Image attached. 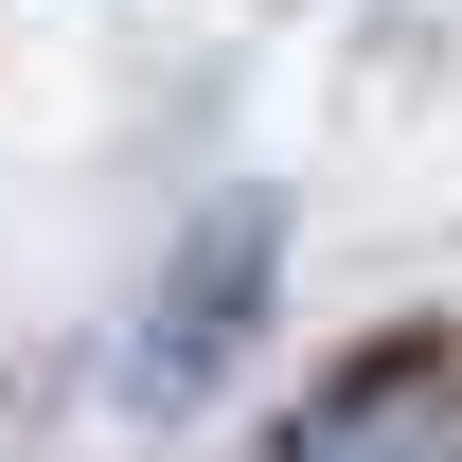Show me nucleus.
Wrapping results in <instances>:
<instances>
[{
    "label": "nucleus",
    "instance_id": "f257e3e1",
    "mask_svg": "<svg viewBox=\"0 0 462 462\" xmlns=\"http://www.w3.org/2000/svg\"><path fill=\"white\" fill-rule=\"evenodd\" d=\"M267 249H285V214L267 196H231V214H196V249L161 267V302H143V392H196L231 338H249V302H267Z\"/></svg>",
    "mask_w": 462,
    "mask_h": 462
},
{
    "label": "nucleus",
    "instance_id": "f03ea898",
    "mask_svg": "<svg viewBox=\"0 0 462 462\" xmlns=\"http://www.w3.org/2000/svg\"><path fill=\"white\" fill-rule=\"evenodd\" d=\"M302 462H462V409L427 392V374H356V392L302 427Z\"/></svg>",
    "mask_w": 462,
    "mask_h": 462
}]
</instances>
